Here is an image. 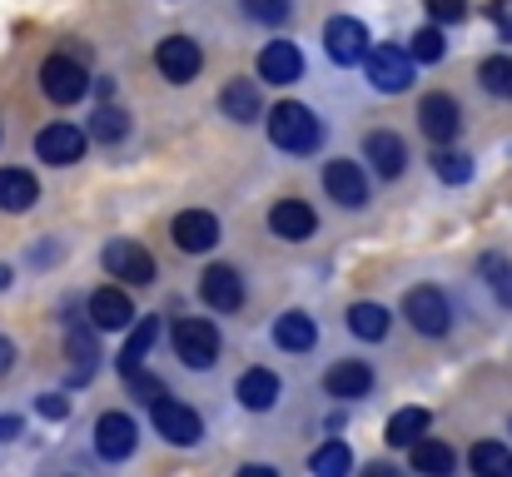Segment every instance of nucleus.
I'll return each instance as SVG.
<instances>
[{
  "label": "nucleus",
  "instance_id": "1",
  "mask_svg": "<svg viewBox=\"0 0 512 477\" xmlns=\"http://www.w3.org/2000/svg\"><path fill=\"white\" fill-rule=\"evenodd\" d=\"M269 140H274L284 155H314V150H319V120H314V110L284 100V105L269 115Z\"/></svg>",
  "mask_w": 512,
  "mask_h": 477
},
{
  "label": "nucleus",
  "instance_id": "2",
  "mask_svg": "<svg viewBox=\"0 0 512 477\" xmlns=\"http://www.w3.org/2000/svg\"><path fill=\"white\" fill-rule=\"evenodd\" d=\"M40 90H45L55 105H75V100H85V90H90L85 65H80L75 55H50V60L40 65Z\"/></svg>",
  "mask_w": 512,
  "mask_h": 477
},
{
  "label": "nucleus",
  "instance_id": "3",
  "mask_svg": "<svg viewBox=\"0 0 512 477\" xmlns=\"http://www.w3.org/2000/svg\"><path fill=\"white\" fill-rule=\"evenodd\" d=\"M174 353L189 368H214V358H219V328L209 318H179L174 323Z\"/></svg>",
  "mask_w": 512,
  "mask_h": 477
},
{
  "label": "nucleus",
  "instance_id": "4",
  "mask_svg": "<svg viewBox=\"0 0 512 477\" xmlns=\"http://www.w3.org/2000/svg\"><path fill=\"white\" fill-rule=\"evenodd\" d=\"M150 413H155V428H160V438H170L174 448H194L199 443V413L189 408V403H174L170 393L160 398V403H150Z\"/></svg>",
  "mask_w": 512,
  "mask_h": 477
},
{
  "label": "nucleus",
  "instance_id": "5",
  "mask_svg": "<svg viewBox=\"0 0 512 477\" xmlns=\"http://www.w3.org/2000/svg\"><path fill=\"white\" fill-rule=\"evenodd\" d=\"M368 80L383 90V95H398L413 85V55H403L398 45H378L368 50Z\"/></svg>",
  "mask_w": 512,
  "mask_h": 477
},
{
  "label": "nucleus",
  "instance_id": "6",
  "mask_svg": "<svg viewBox=\"0 0 512 477\" xmlns=\"http://www.w3.org/2000/svg\"><path fill=\"white\" fill-rule=\"evenodd\" d=\"M100 259H105V269H110L115 279H125V284H155V259H150L135 239H110Z\"/></svg>",
  "mask_w": 512,
  "mask_h": 477
},
{
  "label": "nucleus",
  "instance_id": "7",
  "mask_svg": "<svg viewBox=\"0 0 512 477\" xmlns=\"http://www.w3.org/2000/svg\"><path fill=\"white\" fill-rule=\"evenodd\" d=\"M403 318L418 328V333H428V338H443L448 333V323H453V314H448V299L438 294V289H413L408 299H403Z\"/></svg>",
  "mask_w": 512,
  "mask_h": 477
},
{
  "label": "nucleus",
  "instance_id": "8",
  "mask_svg": "<svg viewBox=\"0 0 512 477\" xmlns=\"http://www.w3.org/2000/svg\"><path fill=\"white\" fill-rule=\"evenodd\" d=\"M155 65H160V75H165V80L184 85V80H194V75H199L204 55H199V45H194L189 35H170V40H160V50H155Z\"/></svg>",
  "mask_w": 512,
  "mask_h": 477
},
{
  "label": "nucleus",
  "instance_id": "9",
  "mask_svg": "<svg viewBox=\"0 0 512 477\" xmlns=\"http://www.w3.org/2000/svg\"><path fill=\"white\" fill-rule=\"evenodd\" d=\"M324 45H329V55H334L339 65H358V60L368 55V30H363V20L339 15V20L324 25Z\"/></svg>",
  "mask_w": 512,
  "mask_h": 477
},
{
  "label": "nucleus",
  "instance_id": "10",
  "mask_svg": "<svg viewBox=\"0 0 512 477\" xmlns=\"http://www.w3.org/2000/svg\"><path fill=\"white\" fill-rule=\"evenodd\" d=\"M35 155L45 159V164H75V159L85 155V130H75V125H45L40 135H35Z\"/></svg>",
  "mask_w": 512,
  "mask_h": 477
},
{
  "label": "nucleus",
  "instance_id": "11",
  "mask_svg": "<svg viewBox=\"0 0 512 477\" xmlns=\"http://www.w3.org/2000/svg\"><path fill=\"white\" fill-rule=\"evenodd\" d=\"M199 294H204V304H209V309H219V314H234V309L244 304V279H239L229 264H214V269H204V279H199Z\"/></svg>",
  "mask_w": 512,
  "mask_h": 477
},
{
  "label": "nucleus",
  "instance_id": "12",
  "mask_svg": "<svg viewBox=\"0 0 512 477\" xmlns=\"http://www.w3.org/2000/svg\"><path fill=\"white\" fill-rule=\"evenodd\" d=\"M170 234H174V244H179L184 254H204V249L219 244V219L204 214V209H184V214L174 219Z\"/></svg>",
  "mask_w": 512,
  "mask_h": 477
},
{
  "label": "nucleus",
  "instance_id": "13",
  "mask_svg": "<svg viewBox=\"0 0 512 477\" xmlns=\"http://www.w3.org/2000/svg\"><path fill=\"white\" fill-rule=\"evenodd\" d=\"M418 125H423V135H428V140L448 145V140L458 135V125H463L458 100H453V95H428V100L418 105Z\"/></svg>",
  "mask_w": 512,
  "mask_h": 477
},
{
  "label": "nucleus",
  "instance_id": "14",
  "mask_svg": "<svg viewBox=\"0 0 512 477\" xmlns=\"http://www.w3.org/2000/svg\"><path fill=\"white\" fill-rule=\"evenodd\" d=\"M95 453L110 458V463L130 458V453H135V418H125V413H105V418L95 423Z\"/></svg>",
  "mask_w": 512,
  "mask_h": 477
},
{
  "label": "nucleus",
  "instance_id": "15",
  "mask_svg": "<svg viewBox=\"0 0 512 477\" xmlns=\"http://www.w3.org/2000/svg\"><path fill=\"white\" fill-rule=\"evenodd\" d=\"M314 209L304 204V199H279L274 209H269V229L279 234V239H289V244H299V239H309L314 234Z\"/></svg>",
  "mask_w": 512,
  "mask_h": 477
},
{
  "label": "nucleus",
  "instance_id": "16",
  "mask_svg": "<svg viewBox=\"0 0 512 477\" xmlns=\"http://www.w3.org/2000/svg\"><path fill=\"white\" fill-rule=\"evenodd\" d=\"M324 184H329V194L339 199L343 209H358V204L368 199V184H363V169H358L353 159H334V164L324 169Z\"/></svg>",
  "mask_w": 512,
  "mask_h": 477
},
{
  "label": "nucleus",
  "instance_id": "17",
  "mask_svg": "<svg viewBox=\"0 0 512 477\" xmlns=\"http://www.w3.org/2000/svg\"><path fill=\"white\" fill-rule=\"evenodd\" d=\"M259 75H264L269 85H294V80L304 75V55H299L289 40H274V45L259 55Z\"/></svg>",
  "mask_w": 512,
  "mask_h": 477
},
{
  "label": "nucleus",
  "instance_id": "18",
  "mask_svg": "<svg viewBox=\"0 0 512 477\" xmlns=\"http://www.w3.org/2000/svg\"><path fill=\"white\" fill-rule=\"evenodd\" d=\"M90 318H95V328H130L135 304H130L125 289H95L90 294Z\"/></svg>",
  "mask_w": 512,
  "mask_h": 477
},
{
  "label": "nucleus",
  "instance_id": "19",
  "mask_svg": "<svg viewBox=\"0 0 512 477\" xmlns=\"http://www.w3.org/2000/svg\"><path fill=\"white\" fill-rule=\"evenodd\" d=\"M234 393H239V403H244L249 413H264V408H274V398H279V378H274L269 368H249Z\"/></svg>",
  "mask_w": 512,
  "mask_h": 477
},
{
  "label": "nucleus",
  "instance_id": "20",
  "mask_svg": "<svg viewBox=\"0 0 512 477\" xmlns=\"http://www.w3.org/2000/svg\"><path fill=\"white\" fill-rule=\"evenodd\" d=\"M35 199H40L35 174H25V169H0V209H5V214H25Z\"/></svg>",
  "mask_w": 512,
  "mask_h": 477
},
{
  "label": "nucleus",
  "instance_id": "21",
  "mask_svg": "<svg viewBox=\"0 0 512 477\" xmlns=\"http://www.w3.org/2000/svg\"><path fill=\"white\" fill-rule=\"evenodd\" d=\"M363 155L373 159V169H378L383 179H393V174H403V164H408V150H403V140H398V135H388V130H378V135H368V145H363Z\"/></svg>",
  "mask_w": 512,
  "mask_h": 477
},
{
  "label": "nucleus",
  "instance_id": "22",
  "mask_svg": "<svg viewBox=\"0 0 512 477\" xmlns=\"http://www.w3.org/2000/svg\"><path fill=\"white\" fill-rule=\"evenodd\" d=\"M155 338H160V318H135L130 323V338H125V353H120V373L125 378L145 363V353L155 348Z\"/></svg>",
  "mask_w": 512,
  "mask_h": 477
},
{
  "label": "nucleus",
  "instance_id": "23",
  "mask_svg": "<svg viewBox=\"0 0 512 477\" xmlns=\"http://www.w3.org/2000/svg\"><path fill=\"white\" fill-rule=\"evenodd\" d=\"M324 383H329L334 398H363V393L373 388V368H368V363H334Z\"/></svg>",
  "mask_w": 512,
  "mask_h": 477
},
{
  "label": "nucleus",
  "instance_id": "24",
  "mask_svg": "<svg viewBox=\"0 0 512 477\" xmlns=\"http://www.w3.org/2000/svg\"><path fill=\"white\" fill-rule=\"evenodd\" d=\"M314 338H319V328H314V318L309 314H284L279 323H274V343L289 348V353H309Z\"/></svg>",
  "mask_w": 512,
  "mask_h": 477
},
{
  "label": "nucleus",
  "instance_id": "25",
  "mask_svg": "<svg viewBox=\"0 0 512 477\" xmlns=\"http://www.w3.org/2000/svg\"><path fill=\"white\" fill-rule=\"evenodd\" d=\"M428 433V408H403V413H393L388 418V448H413L418 438Z\"/></svg>",
  "mask_w": 512,
  "mask_h": 477
},
{
  "label": "nucleus",
  "instance_id": "26",
  "mask_svg": "<svg viewBox=\"0 0 512 477\" xmlns=\"http://www.w3.org/2000/svg\"><path fill=\"white\" fill-rule=\"evenodd\" d=\"M219 105H224L229 120H244V125H249V120L259 115V90H254L249 80H234V85L219 95Z\"/></svg>",
  "mask_w": 512,
  "mask_h": 477
},
{
  "label": "nucleus",
  "instance_id": "27",
  "mask_svg": "<svg viewBox=\"0 0 512 477\" xmlns=\"http://www.w3.org/2000/svg\"><path fill=\"white\" fill-rule=\"evenodd\" d=\"M468 463H473V473L478 477H512V453L503 448V443H478Z\"/></svg>",
  "mask_w": 512,
  "mask_h": 477
},
{
  "label": "nucleus",
  "instance_id": "28",
  "mask_svg": "<svg viewBox=\"0 0 512 477\" xmlns=\"http://www.w3.org/2000/svg\"><path fill=\"white\" fill-rule=\"evenodd\" d=\"M453 463H458V458H453L448 443H423V438L413 443V468H418V473L443 477V473H453Z\"/></svg>",
  "mask_w": 512,
  "mask_h": 477
},
{
  "label": "nucleus",
  "instance_id": "29",
  "mask_svg": "<svg viewBox=\"0 0 512 477\" xmlns=\"http://www.w3.org/2000/svg\"><path fill=\"white\" fill-rule=\"evenodd\" d=\"M348 328H353L358 338L378 343V338L388 333V314H383L378 304H353V309H348Z\"/></svg>",
  "mask_w": 512,
  "mask_h": 477
},
{
  "label": "nucleus",
  "instance_id": "30",
  "mask_svg": "<svg viewBox=\"0 0 512 477\" xmlns=\"http://www.w3.org/2000/svg\"><path fill=\"white\" fill-rule=\"evenodd\" d=\"M478 80H483V90H488V95L512 100V60H508V55H493V60H483Z\"/></svg>",
  "mask_w": 512,
  "mask_h": 477
},
{
  "label": "nucleus",
  "instance_id": "31",
  "mask_svg": "<svg viewBox=\"0 0 512 477\" xmlns=\"http://www.w3.org/2000/svg\"><path fill=\"white\" fill-rule=\"evenodd\" d=\"M309 468H314L319 477H343L348 468H353V453H348L343 443H324V448L309 458Z\"/></svg>",
  "mask_w": 512,
  "mask_h": 477
},
{
  "label": "nucleus",
  "instance_id": "32",
  "mask_svg": "<svg viewBox=\"0 0 512 477\" xmlns=\"http://www.w3.org/2000/svg\"><path fill=\"white\" fill-rule=\"evenodd\" d=\"M433 174H438L443 184H468V179H473V159L458 155V150H438V155H433Z\"/></svg>",
  "mask_w": 512,
  "mask_h": 477
},
{
  "label": "nucleus",
  "instance_id": "33",
  "mask_svg": "<svg viewBox=\"0 0 512 477\" xmlns=\"http://www.w3.org/2000/svg\"><path fill=\"white\" fill-rule=\"evenodd\" d=\"M125 130H130V115H120V110H95V120H90V135L95 140H105V145H115V140H125Z\"/></svg>",
  "mask_w": 512,
  "mask_h": 477
},
{
  "label": "nucleus",
  "instance_id": "34",
  "mask_svg": "<svg viewBox=\"0 0 512 477\" xmlns=\"http://www.w3.org/2000/svg\"><path fill=\"white\" fill-rule=\"evenodd\" d=\"M443 50H448V40H443V30H418L413 40H408V55L413 60H423V65H433V60H443Z\"/></svg>",
  "mask_w": 512,
  "mask_h": 477
},
{
  "label": "nucleus",
  "instance_id": "35",
  "mask_svg": "<svg viewBox=\"0 0 512 477\" xmlns=\"http://www.w3.org/2000/svg\"><path fill=\"white\" fill-rule=\"evenodd\" d=\"M70 358H75V378H90L95 373V358H100V348H95V338L90 333H70Z\"/></svg>",
  "mask_w": 512,
  "mask_h": 477
},
{
  "label": "nucleus",
  "instance_id": "36",
  "mask_svg": "<svg viewBox=\"0 0 512 477\" xmlns=\"http://www.w3.org/2000/svg\"><path fill=\"white\" fill-rule=\"evenodd\" d=\"M483 274H488L493 294H498V299L512 309V264H508V259H483Z\"/></svg>",
  "mask_w": 512,
  "mask_h": 477
},
{
  "label": "nucleus",
  "instance_id": "37",
  "mask_svg": "<svg viewBox=\"0 0 512 477\" xmlns=\"http://www.w3.org/2000/svg\"><path fill=\"white\" fill-rule=\"evenodd\" d=\"M244 15L264 20V25H279V20H289V0H244Z\"/></svg>",
  "mask_w": 512,
  "mask_h": 477
},
{
  "label": "nucleus",
  "instance_id": "38",
  "mask_svg": "<svg viewBox=\"0 0 512 477\" xmlns=\"http://www.w3.org/2000/svg\"><path fill=\"white\" fill-rule=\"evenodd\" d=\"M130 388L140 393V403H160V398H165V383H160V378H150V373H140V368L130 373Z\"/></svg>",
  "mask_w": 512,
  "mask_h": 477
},
{
  "label": "nucleus",
  "instance_id": "39",
  "mask_svg": "<svg viewBox=\"0 0 512 477\" xmlns=\"http://www.w3.org/2000/svg\"><path fill=\"white\" fill-rule=\"evenodd\" d=\"M423 5H428V15L443 20V25H453V20L468 15V0H423Z\"/></svg>",
  "mask_w": 512,
  "mask_h": 477
},
{
  "label": "nucleus",
  "instance_id": "40",
  "mask_svg": "<svg viewBox=\"0 0 512 477\" xmlns=\"http://www.w3.org/2000/svg\"><path fill=\"white\" fill-rule=\"evenodd\" d=\"M35 408H40V418H65V413H70V403H65L60 393H45Z\"/></svg>",
  "mask_w": 512,
  "mask_h": 477
},
{
  "label": "nucleus",
  "instance_id": "41",
  "mask_svg": "<svg viewBox=\"0 0 512 477\" xmlns=\"http://www.w3.org/2000/svg\"><path fill=\"white\" fill-rule=\"evenodd\" d=\"M493 20H498V30L512 40V0H498V10H493Z\"/></svg>",
  "mask_w": 512,
  "mask_h": 477
},
{
  "label": "nucleus",
  "instance_id": "42",
  "mask_svg": "<svg viewBox=\"0 0 512 477\" xmlns=\"http://www.w3.org/2000/svg\"><path fill=\"white\" fill-rule=\"evenodd\" d=\"M10 438H20V418H0V443H10Z\"/></svg>",
  "mask_w": 512,
  "mask_h": 477
},
{
  "label": "nucleus",
  "instance_id": "43",
  "mask_svg": "<svg viewBox=\"0 0 512 477\" xmlns=\"http://www.w3.org/2000/svg\"><path fill=\"white\" fill-rule=\"evenodd\" d=\"M15 363V348H10V338H0V373Z\"/></svg>",
  "mask_w": 512,
  "mask_h": 477
},
{
  "label": "nucleus",
  "instance_id": "44",
  "mask_svg": "<svg viewBox=\"0 0 512 477\" xmlns=\"http://www.w3.org/2000/svg\"><path fill=\"white\" fill-rule=\"evenodd\" d=\"M0 289H10V269L5 264H0Z\"/></svg>",
  "mask_w": 512,
  "mask_h": 477
}]
</instances>
